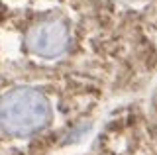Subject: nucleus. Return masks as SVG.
<instances>
[{
    "label": "nucleus",
    "mask_w": 157,
    "mask_h": 155,
    "mask_svg": "<svg viewBox=\"0 0 157 155\" xmlns=\"http://www.w3.org/2000/svg\"><path fill=\"white\" fill-rule=\"evenodd\" d=\"M26 43L33 55L53 59V57L61 55L67 49V43H69L67 26L61 20L39 22L28 32Z\"/></svg>",
    "instance_id": "obj_2"
},
{
    "label": "nucleus",
    "mask_w": 157,
    "mask_h": 155,
    "mask_svg": "<svg viewBox=\"0 0 157 155\" xmlns=\"http://www.w3.org/2000/svg\"><path fill=\"white\" fill-rule=\"evenodd\" d=\"M51 118L47 98L28 86H20L0 98V126L12 135H28L45 128Z\"/></svg>",
    "instance_id": "obj_1"
}]
</instances>
